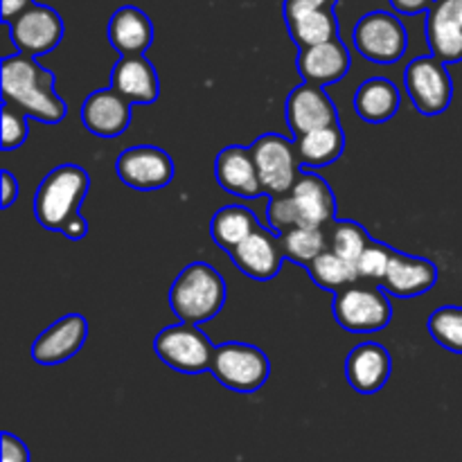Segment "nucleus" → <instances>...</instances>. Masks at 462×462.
Returning a JSON list of instances; mask_svg holds the SVG:
<instances>
[{"label":"nucleus","instance_id":"38","mask_svg":"<svg viewBox=\"0 0 462 462\" xmlns=\"http://www.w3.org/2000/svg\"><path fill=\"white\" fill-rule=\"evenodd\" d=\"M0 179H3L0 180V183H3V199H0V206L9 208L18 197V180L14 179L12 171H7V170H3Z\"/></svg>","mask_w":462,"mask_h":462},{"label":"nucleus","instance_id":"22","mask_svg":"<svg viewBox=\"0 0 462 462\" xmlns=\"http://www.w3.org/2000/svg\"><path fill=\"white\" fill-rule=\"evenodd\" d=\"M111 88L117 90L131 104H153L161 93L156 68L144 54L122 57L111 75Z\"/></svg>","mask_w":462,"mask_h":462},{"label":"nucleus","instance_id":"39","mask_svg":"<svg viewBox=\"0 0 462 462\" xmlns=\"http://www.w3.org/2000/svg\"><path fill=\"white\" fill-rule=\"evenodd\" d=\"M433 3H436V0H391V5H393V7H395L400 14L429 12Z\"/></svg>","mask_w":462,"mask_h":462},{"label":"nucleus","instance_id":"37","mask_svg":"<svg viewBox=\"0 0 462 462\" xmlns=\"http://www.w3.org/2000/svg\"><path fill=\"white\" fill-rule=\"evenodd\" d=\"M59 233H63L68 239H72V242H77V239H84L86 233H88V221H86L84 217L77 212L75 217H70V219L63 224V228L59 230Z\"/></svg>","mask_w":462,"mask_h":462},{"label":"nucleus","instance_id":"36","mask_svg":"<svg viewBox=\"0 0 462 462\" xmlns=\"http://www.w3.org/2000/svg\"><path fill=\"white\" fill-rule=\"evenodd\" d=\"M3 462H30V451L25 442L12 433H3Z\"/></svg>","mask_w":462,"mask_h":462},{"label":"nucleus","instance_id":"25","mask_svg":"<svg viewBox=\"0 0 462 462\" xmlns=\"http://www.w3.org/2000/svg\"><path fill=\"white\" fill-rule=\"evenodd\" d=\"M298 158L305 167H325L338 161L346 149V134L338 125L325 126V129L311 131L296 140Z\"/></svg>","mask_w":462,"mask_h":462},{"label":"nucleus","instance_id":"1","mask_svg":"<svg viewBox=\"0 0 462 462\" xmlns=\"http://www.w3.org/2000/svg\"><path fill=\"white\" fill-rule=\"evenodd\" d=\"M54 84L57 77L34 57L18 52L3 59L5 104L45 125H59L66 117V104L54 90Z\"/></svg>","mask_w":462,"mask_h":462},{"label":"nucleus","instance_id":"12","mask_svg":"<svg viewBox=\"0 0 462 462\" xmlns=\"http://www.w3.org/2000/svg\"><path fill=\"white\" fill-rule=\"evenodd\" d=\"M287 122L296 138L338 125V113L329 95L320 86L300 84L289 93Z\"/></svg>","mask_w":462,"mask_h":462},{"label":"nucleus","instance_id":"9","mask_svg":"<svg viewBox=\"0 0 462 462\" xmlns=\"http://www.w3.org/2000/svg\"><path fill=\"white\" fill-rule=\"evenodd\" d=\"M355 45L373 63H395L404 57L406 36L404 23L388 12H370L355 25Z\"/></svg>","mask_w":462,"mask_h":462},{"label":"nucleus","instance_id":"11","mask_svg":"<svg viewBox=\"0 0 462 462\" xmlns=\"http://www.w3.org/2000/svg\"><path fill=\"white\" fill-rule=\"evenodd\" d=\"M116 171L125 185L134 189H161L174 179L170 153L158 147H131L117 156Z\"/></svg>","mask_w":462,"mask_h":462},{"label":"nucleus","instance_id":"3","mask_svg":"<svg viewBox=\"0 0 462 462\" xmlns=\"http://www.w3.org/2000/svg\"><path fill=\"white\" fill-rule=\"evenodd\" d=\"M90 179L77 165H61L41 180L34 197V217L45 230H61L79 212Z\"/></svg>","mask_w":462,"mask_h":462},{"label":"nucleus","instance_id":"29","mask_svg":"<svg viewBox=\"0 0 462 462\" xmlns=\"http://www.w3.org/2000/svg\"><path fill=\"white\" fill-rule=\"evenodd\" d=\"M280 244H282L284 257L302 266H310L316 257H320L328 251V237H325L323 228L298 226V228H291L289 233L280 235Z\"/></svg>","mask_w":462,"mask_h":462},{"label":"nucleus","instance_id":"31","mask_svg":"<svg viewBox=\"0 0 462 462\" xmlns=\"http://www.w3.org/2000/svg\"><path fill=\"white\" fill-rule=\"evenodd\" d=\"M429 332L442 347L462 355V307H440L429 316Z\"/></svg>","mask_w":462,"mask_h":462},{"label":"nucleus","instance_id":"32","mask_svg":"<svg viewBox=\"0 0 462 462\" xmlns=\"http://www.w3.org/2000/svg\"><path fill=\"white\" fill-rule=\"evenodd\" d=\"M393 255H395V251H393L391 246H386V244L382 242H370L368 248L364 251V255L356 262V273H359V278L379 280V282H382L388 266H391Z\"/></svg>","mask_w":462,"mask_h":462},{"label":"nucleus","instance_id":"35","mask_svg":"<svg viewBox=\"0 0 462 462\" xmlns=\"http://www.w3.org/2000/svg\"><path fill=\"white\" fill-rule=\"evenodd\" d=\"M334 5H337V0H284V21L291 23L305 14L332 9Z\"/></svg>","mask_w":462,"mask_h":462},{"label":"nucleus","instance_id":"8","mask_svg":"<svg viewBox=\"0 0 462 462\" xmlns=\"http://www.w3.org/2000/svg\"><path fill=\"white\" fill-rule=\"evenodd\" d=\"M404 86L411 102L424 116H440L454 97V81L440 59L418 57L406 66Z\"/></svg>","mask_w":462,"mask_h":462},{"label":"nucleus","instance_id":"19","mask_svg":"<svg viewBox=\"0 0 462 462\" xmlns=\"http://www.w3.org/2000/svg\"><path fill=\"white\" fill-rule=\"evenodd\" d=\"M438 282V266L424 257L406 255L395 251L391 266L382 280L383 291L397 298H415L427 293Z\"/></svg>","mask_w":462,"mask_h":462},{"label":"nucleus","instance_id":"15","mask_svg":"<svg viewBox=\"0 0 462 462\" xmlns=\"http://www.w3.org/2000/svg\"><path fill=\"white\" fill-rule=\"evenodd\" d=\"M81 122L99 138H116L131 125V102L113 88H99L84 99Z\"/></svg>","mask_w":462,"mask_h":462},{"label":"nucleus","instance_id":"2","mask_svg":"<svg viewBox=\"0 0 462 462\" xmlns=\"http://www.w3.org/2000/svg\"><path fill=\"white\" fill-rule=\"evenodd\" d=\"M226 302V282L206 262H192L176 275L170 289L171 311L180 323L201 325L215 319Z\"/></svg>","mask_w":462,"mask_h":462},{"label":"nucleus","instance_id":"10","mask_svg":"<svg viewBox=\"0 0 462 462\" xmlns=\"http://www.w3.org/2000/svg\"><path fill=\"white\" fill-rule=\"evenodd\" d=\"M5 25L9 27V34H12L18 52L34 59L52 52L63 39L61 16L48 5L34 3Z\"/></svg>","mask_w":462,"mask_h":462},{"label":"nucleus","instance_id":"13","mask_svg":"<svg viewBox=\"0 0 462 462\" xmlns=\"http://www.w3.org/2000/svg\"><path fill=\"white\" fill-rule=\"evenodd\" d=\"M86 337H88V323L84 316H63L32 343V359L41 365L63 364L81 350Z\"/></svg>","mask_w":462,"mask_h":462},{"label":"nucleus","instance_id":"6","mask_svg":"<svg viewBox=\"0 0 462 462\" xmlns=\"http://www.w3.org/2000/svg\"><path fill=\"white\" fill-rule=\"evenodd\" d=\"M334 319L347 332H379L391 323L393 307L382 289L350 284L334 296Z\"/></svg>","mask_w":462,"mask_h":462},{"label":"nucleus","instance_id":"20","mask_svg":"<svg viewBox=\"0 0 462 462\" xmlns=\"http://www.w3.org/2000/svg\"><path fill=\"white\" fill-rule=\"evenodd\" d=\"M298 70H300L305 84L328 86L343 79L350 70V52L341 39L328 41V43L305 48L298 54Z\"/></svg>","mask_w":462,"mask_h":462},{"label":"nucleus","instance_id":"14","mask_svg":"<svg viewBox=\"0 0 462 462\" xmlns=\"http://www.w3.org/2000/svg\"><path fill=\"white\" fill-rule=\"evenodd\" d=\"M427 39L442 63L462 61V0H436L427 12Z\"/></svg>","mask_w":462,"mask_h":462},{"label":"nucleus","instance_id":"7","mask_svg":"<svg viewBox=\"0 0 462 462\" xmlns=\"http://www.w3.org/2000/svg\"><path fill=\"white\" fill-rule=\"evenodd\" d=\"M251 152L255 158L264 194L280 197V194L291 192L300 176L298 171L300 158H298L296 143L280 134H264L253 143Z\"/></svg>","mask_w":462,"mask_h":462},{"label":"nucleus","instance_id":"21","mask_svg":"<svg viewBox=\"0 0 462 462\" xmlns=\"http://www.w3.org/2000/svg\"><path fill=\"white\" fill-rule=\"evenodd\" d=\"M346 374L350 386L361 395H373L391 377V355L379 343H361L347 355Z\"/></svg>","mask_w":462,"mask_h":462},{"label":"nucleus","instance_id":"16","mask_svg":"<svg viewBox=\"0 0 462 462\" xmlns=\"http://www.w3.org/2000/svg\"><path fill=\"white\" fill-rule=\"evenodd\" d=\"M217 183L239 199H260L264 194L251 147H226L215 161Z\"/></svg>","mask_w":462,"mask_h":462},{"label":"nucleus","instance_id":"28","mask_svg":"<svg viewBox=\"0 0 462 462\" xmlns=\"http://www.w3.org/2000/svg\"><path fill=\"white\" fill-rule=\"evenodd\" d=\"M307 271H310L311 280H314L320 289H328V291L334 293L355 284L356 278H359L356 266L346 262L343 257H338L337 253L332 251H325L323 255L316 257V260L307 266Z\"/></svg>","mask_w":462,"mask_h":462},{"label":"nucleus","instance_id":"5","mask_svg":"<svg viewBox=\"0 0 462 462\" xmlns=\"http://www.w3.org/2000/svg\"><path fill=\"white\" fill-rule=\"evenodd\" d=\"M158 359L170 368L185 374H199L210 370L217 346L199 329V325L179 323L165 328L153 341Z\"/></svg>","mask_w":462,"mask_h":462},{"label":"nucleus","instance_id":"24","mask_svg":"<svg viewBox=\"0 0 462 462\" xmlns=\"http://www.w3.org/2000/svg\"><path fill=\"white\" fill-rule=\"evenodd\" d=\"M355 111L370 125H382L400 111V90L386 77H373L356 90Z\"/></svg>","mask_w":462,"mask_h":462},{"label":"nucleus","instance_id":"30","mask_svg":"<svg viewBox=\"0 0 462 462\" xmlns=\"http://www.w3.org/2000/svg\"><path fill=\"white\" fill-rule=\"evenodd\" d=\"M370 242L373 239L368 237L361 224H356V221H337L332 228V239H329V251L356 266V262L364 255Z\"/></svg>","mask_w":462,"mask_h":462},{"label":"nucleus","instance_id":"33","mask_svg":"<svg viewBox=\"0 0 462 462\" xmlns=\"http://www.w3.org/2000/svg\"><path fill=\"white\" fill-rule=\"evenodd\" d=\"M266 221L275 233L284 235L291 228H298V212L293 206L291 194H280V197H271L269 210H266Z\"/></svg>","mask_w":462,"mask_h":462},{"label":"nucleus","instance_id":"34","mask_svg":"<svg viewBox=\"0 0 462 462\" xmlns=\"http://www.w3.org/2000/svg\"><path fill=\"white\" fill-rule=\"evenodd\" d=\"M25 113H21L18 108L5 104L3 106V149L5 152H12L18 149L27 138V122Z\"/></svg>","mask_w":462,"mask_h":462},{"label":"nucleus","instance_id":"4","mask_svg":"<svg viewBox=\"0 0 462 462\" xmlns=\"http://www.w3.org/2000/svg\"><path fill=\"white\" fill-rule=\"evenodd\" d=\"M210 373L230 391L255 393L269 379L271 365L260 347L248 343H221L215 350Z\"/></svg>","mask_w":462,"mask_h":462},{"label":"nucleus","instance_id":"26","mask_svg":"<svg viewBox=\"0 0 462 462\" xmlns=\"http://www.w3.org/2000/svg\"><path fill=\"white\" fill-rule=\"evenodd\" d=\"M260 228L251 210L242 206H226L212 217L210 235L224 251L233 253L239 244L246 242Z\"/></svg>","mask_w":462,"mask_h":462},{"label":"nucleus","instance_id":"23","mask_svg":"<svg viewBox=\"0 0 462 462\" xmlns=\"http://www.w3.org/2000/svg\"><path fill=\"white\" fill-rule=\"evenodd\" d=\"M108 41L122 57H140L153 41V25L143 9L125 5L108 21Z\"/></svg>","mask_w":462,"mask_h":462},{"label":"nucleus","instance_id":"27","mask_svg":"<svg viewBox=\"0 0 462 462\" xmlns=\"http://www.w3.org/2000/svg\"><path fill=\"white\" fill-rule=\"evenodd\" d=\"M287 27L291 39L300 45V50L314 48V45L338 39V23L332 9H320V12L305 14V16L287 23Z\"/></svg>","mask_w":462,"mask_h":462},{"label":"nucleus","instance_id":"40","mask_svg":"<svg viewBox=\"0 0 462 462\" xmlns=\"http://www.w3.org/2000/svg\"><path fill=\"white\" fill-rule=\"evenodd\" d=\"M32 5L34 0H3V21L12 23L18 14H23Z\"/></svg>","mask_w":462,"mask_h":462},{"label":"nucleus","instance_id":"18","mask_svg":"<svg viewBox=\"0 0 462 462\" xmlns=\"http://www.w3.org/2000/svg\"><path fill=\"white\" fill-rule=\"evenodd\" d=\"M233 262L242 273L255 280H271L278 275L280 266H282L284 251L280 237L264 228H257L251 237L244 244H239L233 253H230Z\"/></svg>","mask_w":462,"mask_h":462},{"label":"nucleus","instance_id":"17","mask_svg":"<svg viewBox=\"0 0 462 462\" xmlns=\"http://www.w3.org/2000/svg\"><path fill=\"white\" fill-rule=\"evenodd\" d=\"M293 206L298 212V226L305 228H323L334 219L337 203L329 185L314 171H302L291 192Z\"/></svg>","mask_w":462,"mask_h":462}]
</instances>
